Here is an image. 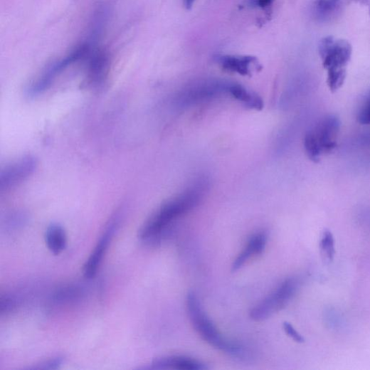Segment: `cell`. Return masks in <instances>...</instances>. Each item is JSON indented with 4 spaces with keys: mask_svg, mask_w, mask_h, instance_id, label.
I'll return each instance as SVG.
<instances>
[{
    "mask_svg": "<svg viewBox=\"0 0 370 370\" xmlns=\"http://www.w3.org/2000/svg\"><path fill=\"white\" fill-rule=\"evenodd\" d=\"M87 79L90 84L99 85L107 78L110 67L109 53L103 49L95 48L88 58Z\"/></svg>",
    "mask_w": 370,
    "mask_h": 370,
    "instance_id": "cell-9",
    "label": "cell"
},
{
    "mask_svg": "<svg viewBox=\"0 0 370 370\" xmlns=\"http://www.w3.org/2000/svg\"><path fill=\"white\" fill-rule=\"evenodd\" d=\"M205 181H199L191 187L164 203L139 231L138 238L149 245L159 243L168 227L178 218L196 208L206 192Z\"/></svg>",
    "mask_w": 370,
    "mask_h": 370,
    "instance_id": "cell-1",
    "label": "cell"
},
{
    "mask_svg": "<svg viewBox=\"0 0 370 370\" xmlns=\"http://www.w3.org/2000/svg\"><path fill=\"white\" fill-rule=\"evenodd\" d=\"M195 2L196 0H184V8L187 10H191L193 8Z\"/></svg>",
    "mask_w": 370,
    "mask_h": 370,
    "instance_id": "cell-24",
    "label": "cell"
},
{
    "mask_svg": "<svg viewBox=\"0 0 370 370\" xmlns=\"http://www.w3.org/2000/svg\"><path fill=\"white\" fill-rule=\"evenodd\" d=\"M357 121L361 125H370V96L360 108L357 115Z\"/></svg>",
    "mask_w": 370,
    "mask_h": 370,
    "instance_id": "cell-19",
    "label": "cell"
},
{
    "mask_svg": "<svg viewBox=\"0 0 370 370\" xmlns=\"http://www.w3.org/2000/svg\"><path fill=\"white\" fill-rule=\"evenodd\" d=\"M299 286L300 282L297 278H289L250 310V318L260 322L280 312L294 297Z\"/></svg>",
    "mask_w": 370,
    "mask_h": 370,
    "instance_id": "cell-5",
    "label": "cell"
},
{
    "mask_svg": "<svg viewBox=\"0 0 370 370\" xmlns=\"http://www.w3.org/2000/svg\"><path fill=\"white\" fill-rule=\"evenodd\" d=\"M83 295V291L77 286H68L58 290L53 300L59 303H69L80 299Z\"/></svg>",
    "mask_w": 370,
    "mask_h": 370,
    "instance_id": "cell-17",
    "label": "cell"
},
{
    "mask_svg": "<svg viewBox=\"0 0 370 370\" xmlns=\"http://www.w3.org/2000/svg\"><path fill=\"white\" fill-rule=\"evenodd\" d=\"M63 356H56L48 361H44L36 366L33 367V369H56L59 368L63 363Z\"/></svg>",
    "mask_w": 370,
    "mask_h": 370,
    "instance_id": "cell-20",
    "label": "cell"
},
{
    "mask_svg": "<svg viewBox=\"0 0 370 370\" xmlns=\"http://www.w3.org/2000/svg\"><path fill=\"white\" fill-rule=\"evenodd\" d=\"M118 217L112 219L105 233L100 238L94 252L90 255L83 265V273L86 279L90 280L95 278L97 273L104 256L107 250L109 245L118 226Z\"/></svg>",
    "mask_w": 370,
    "mask_h": 370,
    "instance_id": "cell-8",
    "label": "cell"
},
{
    "mask_svg": "<svg viewBox=\"0 0 370 370\" xmlns=\"http://www.w3.org/2000/svg\"><path fill=\"white\" fill-rule=\"evenodd\" d=\"M340 6L341 0H315L314 13L319 20H329L336 15Z\"/></svg>",
    "mask_w": 370,
    "mask_h": 370,
    "instance_id": "cell-15",
    "label": "cell"
},
{
    "mask_svg": "<svg viewBox=\"0 0 370 370\" xmlns=\"http://www.w3.org/2000/svg\"><path fill=\"white\" fill-rule=\"evenodd\" d=\"M16 307V302L14 299L5 297L0 300V312L7 313L12 311Z\"/></svg>",
    "mask_w": 370,
    "mask_h": 370,
    "instance_id": "cell-22",
    "label": "cell"
},
{
    "mask_svg": "<svg viewBox=\"0 0 370 370\" xmlns=\"http://www.w3.org/2000/svg\"><path fill=\"white\" fill-rule=\"evenodd\" d=\"M369 14H370V6H369Z\"/></svg>",
    "mask_w": 370,
    "mask_h": 370,
    "instance_id": "cell-26",
    "label": "cell"
},
{
    "mask_svg": "<svg viewBox=\"0 0 370 370\" xmlns=\"http://www.w3.org/2000/svg\"><path fill=\"white\" fill-rule=\"evenodd\" d=\"M97 40L88 36V38L75 46L68 55L51 64L41 75L31 85L28 90L31 96H37L50 88L56 78L70 66L88 59L96 48Z\"/></svg>",
    "mask_w": 370,
    "mask_h": 370,
    "instance_id": "cell-4",
    "label": "cell"
},
{
    "mask_svg": "<svg viewBox=\"0 0 370 370\" xmlns=\"http://www.w3.org/2000/svg\"><path fill=\"white\" fill-rule=\"evenodd\" d=\"M227 91L236 100L250 109L261 110L263 108V100L258 95L248 91L240 84L228 83Z\"/></svg>",
    "mask_w": 370,
    "mask_h": 370,
    "instance_id": "cell-14",
    "label": "cell"
},
{
    "mask_svg": "<svg viewBox=\"0 0 370 370\" xmlns=\"http://www.w3.org/2000/svg\"><path fill=\"white\" fill-rule=\"evenodd\" d=\"M216 60L224 70L242 75H249L250 65L257 63V59L252 56H220Z\"/></svg>",
    "mask_w": 370,
    "mask_h": 370,
    "instance_id": "cell-12",
    "label": "cell"
},
{
    "mask_svg": "<svg viewBox=\"0 0 370 370\" xmlns=\"http://www.w3.org/2000/svg\"><path fill=\"white\" fill-rule=\"evenodd\" d=\"M283 328L285 333L295 342L300 344L305 342V339L303 337L299 332H297L291 323L285 322L283 324Z\"/></svg>",
    "mask_w": 370,
    "mask_h": 370,
    "instance_id": "cell-21",
    "label": "cell"
},
{
    "mask_svg": "<svg viewBox=\"0 0 370 370\" xmlns=\"http://www.w3.org/2000/svg\"><path fill=\"white\" fill-rule=\"evenodd\" d=\"M319 253L323 263L330 264L333 262L336 253L335 241L329 229L322 231L319 241Z\"/></svg>",
    "mask_w": 370,
    "mask_h": 370,
    "instance_id": "cell-16",
    "label": "cell"
},
{
    "mask_svg": "<svg viewBox=\"0 0 370 370\" xmlns=\"http://www.w3.org/2000/svg\"><path fill=\"white\" fill-rule=\"evenodd\" d=\"M340 126V120L335 115H329L306 133L304 146L310 160L317 163L322 154L335 149Z\"/></svg>",
    "mask_w": 370,
    "mask_h": 370,
    "instance_id": "cell-3",
    "label": "cell"
},
{
    "mask_svg": "<svg viewBox=\"0 0 370 370\" xmlns=\"http://www.w3.org/2000/svg\"><path fill=\"white\" fill-rule=\"evenodd\" d=\"M352 1L359 3L361 5L370 6V0H352Z\"/></svg>",
    "mask_w": 370,
    "mask_h": 370,
    "instance_id": "cell-25",
    "label": "cell"
},
{
    "mask_svg": "<svg viewBox=\"0 0 370 370\" xmlns=\"http://www.w3.org/2000/svg\"><path fill=\"white\" fill-rule=\"evenodd\" d=\"M273 0H248V4L251 8L267 9L271 6Z\"/></svg>",
    "mask_w": 370,
    "mask_h": 370,
    "instance_id": "cell-23",
    "label": "cell"
},
{
    "mask_svg": "<svg viewBox=\"0 0 370 370\" xmlns=\"http://www.w3.org/2000/svg\"><path fill=\"white\" fill-rule=\"evenodd\" d=\"M150 369L178 370H206L208 367L203 362L184 356H166L156 358Z\"/></svg>",
    "mask_w": 370,
    "mask_h": 370,
    "instance_id": "cell-10",
    "label": "cell"
},
{
    "mask_svg": "<svg viewBox=\"0 0 370 370\" xmlns=\"http://www.w3.org/2000/svg\"><path fill=\"white\" fill-rule=\"evenodd\" d=\"M38 166L33 156H26L4 167L0 172V191H8L31 176Z\"/></svg>",
    "mask_w": 370,
    "mask_h": 370,
    "instance_id": "cell-7",
    "label": "cell"
},
{
    "mask_svg": "<svg viewBox=\"0 0 370 370\" xmlns=\"http://www.w3.org/2000/svg\"><path fill=\"white\" fill-rule=\"evenodd\" d=\"M45 242L52 253L60 255L67 247L65 230L58 223L51 224L46 231Z\"/></svg>",
    "mask_w": 370,
    "mask_h": 370,
    "instance_id": "cell-13",
    "label": "cell"
},
{
    "mask_svg": "<svg viewBox=\"0 0 370 370\" xmlns=\"http://www.w3.org/2000/svg\"><path fill=\"white\" fill-rule=\"evenodd\" d=\"M347 76L346 69L328 71L327 84L332 92L338 90L344 84Z\"/></svg>",
    "mask_w": 370,
    "mask_h": 370,
    "instance_id": "cell-18",
    "label": "cell"
},
{
    "mask_svg": "<svg viewBox=\"0 0 370 370\" xmlns=\"http://www.w3.org/2000/svg\"><path fill=\"white\" fill-rule=\"evenodd\" d=\"M267 241L268 236L264 231H259L253 235L233 262L231 270L233 272L240 270L250 259L260 255L265 248Z\"/></svg>",
    "mask_w": 370,
    "mask_h": 370,
    "instance_id": "cell-11",
    "label": "cell"
},
{
    "mask_svg": "<svg viewBox=\"0 0 370 370\" xmlns=\"http://www.w3.org/2000/svg\"><path fill=\"white\" fill-rule=\"evenodd\" d=\"M186 308L194 329L204 341L230 356L241 359L249 357V350L243 344L223 337L204 311L198 295L193 291L187 295Z\"/></svg>",
    "mask_w": 370,
    "mask_h": 370,
    "instance_id": "cell-2",
    "label": "cell"
},
{
    "mask_svg": "<svg viewBox=\"0 0 370 370\" xmlns=\"http://www.w3.org/2000/svg\"><path fill=\"white\" fill-rule=\"evenodd\" d=\"M319 53L323 68L329 70L346 69L350 61L352 48L346 40H337L333 36L324 38L319 45Z\"/></svg>",
    "mask_w": 370,
    "mask_h": 370,
    "instance_id": "cell-6",
    "label": "cell"
}]
</instances>
